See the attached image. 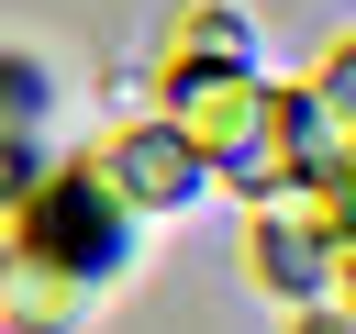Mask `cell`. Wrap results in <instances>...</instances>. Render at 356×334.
Instances as JSON below:
<instances>
[{
  "instance_id": "obj_2",
  "label": "cell",
  "mask_w": 356,
  "mask_h": 334,
  "mask_svg": "<svg viewBox=\"0 0 356 334\" xmlns=\"http://www.w3.org/2000/svg\"><path fill=\"white\" fill-rule=\"evenodd\" d=\"M312 111L356 134V45H334V56H323V78H312Z\"/></svg>"
},
{
  "instance_id": "obj_1",
  "label": "cell",
  "mask_w": 356,
  "mask_h": 334,
  "mask_svg": "<svg viewBox=\"0 0 356 334\" xmlns=\"http://www.w3.org/2000/svg\"><path fill=\"white\" fill-rule=\"evenodd\" d=\"M100 167H111V189H122L134 212H167V200H189V189H200V167H211V156H200L178 122H156V134H122Z\"/></svg>"
}]
</instances>
